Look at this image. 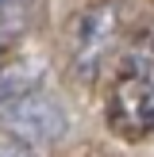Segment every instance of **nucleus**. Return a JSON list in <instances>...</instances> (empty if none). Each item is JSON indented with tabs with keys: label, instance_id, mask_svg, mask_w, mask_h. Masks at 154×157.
Segmentation results:
<instances>
[{
	"label": "nucleus",
	"instance_id": "3",
	"mask_svg": "<svg viewBox=\"0 0 154 157\" xmlns=\"http://www.w3.org/2000/svg\"><path fill=\"white\" fill-rule=\"evenodd\" d=\"M0 123H4L8 134H15L27 146H50V142H58V138H66V130H69L66 107H62L50 92H43V88H27L23 96H15L12 104L4 107Z\"/></svg>",
	"mask_w": 154,
	"mask_h": 157
},
{
	"label": "nucleus",
	"instance_id": "5",
	"mask_svg": "<svg viewBox=\"0 0 154 157\" xmlns=\"http://www.w3.org/2000/svg\"><path fill=\"white\" fill-rule=\"evenodd\" d=\"M31 27V0H0V38L12 42Z\"/></svg>",
	"mask_w": 154,
	"mask_h": 157
},
{
	"label": "nucleus",
	"instance_id": "2",
	"mask_svg": "<svg viewBox=\"0 0 154 157\" xmlns=\"http://www.w3.org/2000/svg\"><path fill=\"white\" fill-rule=\"evenodd\" d=\"M120 31H123V15L116 0H96L77 15L73 42H69V65L81 81H92L104 69V61L112 58L116 42H120Z\"/></svg>",
	"mask_w": 154,
	"mask_h": 157
},
{
	"label": "nucleus",
	"instance_id": "7",
	"mask_svg": "<svg viewBox=\"0 0 154 157\" xmlns=\"http://www.w3.org/2000/svg\"><path fill=\"white\" fill-rule=\"evenodd\" d=\"M4 46H8V42H4V38H0V54H4Z\"/></svg>",
	"mask_w": 154,
	"mask_h": 157
},
{
	"label": "nucleus",
	"instance_id": "1",
	"mask_svg": "<svg viewBox=\"0 0 154 157\" xmlns=\"http://www.w3.org/2000/svg\"><path fill=\"white\" fill-rule=\"evenodd\" d=\"M108 123L127 138L154 134V35L127 50L108 96Z\"/></svg>",
	"mask_w": 154,
	"mask_h": 157
},
{
	"label": "nucleus",
	"instance_id": "6",
	"mask_svg": "<svg viewBox=\"0 0 154 157\" xmlns=\"http://www.w3.org/2000/svg\"><path fill=\"white\" fill-rule=\"evenodd\" d=\"M0 157H38L35 146L19 142L15 134H8V130H0Z\"/></svg>",
	"mask_w": 154,
	"mask_h": 157
},
{
	"label": "nucleus",
	"instance_id": "4",
	"mask_svg": "<svg viewBox=\"0 0 154 157\" xmlns=\"http://www.w3.org/2000/svg\"><path fill=\"white\" fill-rule=\"evenodd\" d=\"M27 88H38V65H31V61H4L0 65V115Z\"/></svg>",
	"mask_w": 154,
	"mask_h": 157
}]
</instances>
